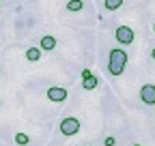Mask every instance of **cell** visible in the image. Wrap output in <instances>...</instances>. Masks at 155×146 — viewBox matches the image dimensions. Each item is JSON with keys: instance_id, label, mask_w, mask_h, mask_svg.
<instances>
[{"instance_id": "1", "label": "cell", "mask_w": 155, "mask_h": 146, "mask_svg": "<svg viewBox=\"0 0 155 146\" xmlns=\"http://www.w3.org/2000/svg\"><path fill=\"white\" fill-rule=\"evenodd\" d=\"M125 65H127V54H125V49H121V47L110 49L108 71L112 73V75H121V73L125 71Z\"/></svg>"}, {"instance_id": "2", "label": "cell", "mask_w": 155, "mask_h": 146, "mask_svg": "<svg viewBox=\"0 0 155 146\" xmlns=\"http://www.w3.org/2000/svg\"><path fill=\"white\" fill-rule=\"evenodd\" d=\"M114 36H116V41H119L121 45H131L136 32H134V28H129V26H119V28L114 30Z\"/></svg>"}, {"instance_id": "3", "label": "cell", "mask_w": 155, "mask_h": 146, "mask_svg": "<svg viewBox=\"0 0 155 146\" xmlns=\"http://www.w3.org/2000/svg\"><path fill=\"white\" fill-rule=\"evenodd\" d=\"M78 131H80V120L75 116H65L61 122V133L63 135H75Z\"/></svg>"}, {"instance_id": "4", "label": "cell", "mask_w": 155, "mask_h": 146, "mask_svg": "<svg viewBox=\"0 0 155 146\" xmlns=\"http://www.w3.org/2000/svg\"><path fill=\"white\" fill-rule=\"evenodd\" d=\"M140 101L144 105H155V84H144L140 88Z\"/></svg>"}, {"instance_id": "5", "label": "cell", "mask_w": 155, "mask_h": 146, "mask_svg": "<svg viewBox=\"0 0 155 146\" xmlns=\"http://www.w3.org/2000/svg\"><path fill=\"white\" fill-rule=\"evenodd\" d=\"M48 99L54 101V103H63V101L67 99V88H63V86H52V88H48Z\"/></svg>"}, {"instance_id": "6", "label": "cell", "mask_w": 155, "mask_h": 146, "mask_svg": "<svg viewBox=\"0 0 155 146\" xmlns=\"http://www.w3.org/2000/svg\"><path fill=\"white\" fill-rule=\"evenodd\" d=\"M41 47L43 52H52L54 47H56V36H52V34H45V36H41Z\"/></svg>"}, {"instance_id": "7", "label": "cell", "mask_w": 155, "mask_h": 146, "mask_svg": "<svg viewBox=\"0 0 155 146\" xmlns=\"http://www.w3.org/2000/svg\"><path fill=\"white\" fill-rule=\"evenodd\" d=\"M41 47H35V45H30L28 49H26V60H30V62H37L39 58H41Z\"/></svg>"}, {"instance_id": "8", "label": "cell", "mask_w": 155, "mask_h": 146, "mask_svg": "<svg viewBox=\"0 0 155 146\" xmlns=\"http://www.w3.org/2000/svg\"><path fill=\"white\" fill-rule=\"evenodd\" d=\"M82 9H84V0H69V2H67V11L69 13H78Z\"/></svg>"}, {"instance_id": "9", "label": "cell", "mask_w": 155, "mask_h": 146, "mask_svg": "<svg viewBox=\"0 0 155 146\" xmlns=\"http://www.w3.org/2000/svg\"><path fill=\"white\" fill-rule=\"evenodd\" d=\"M104 7L106 11H119L123 7V0H104Z\"/></svg>"}, {"instance_id": "10", "label": "cell", "mask_w": 155, "mask_h": 146, "mask_svg": "<svg viewBox=\"0 0 155 146\" xmlns=\"http://www.w3.org/2000/svg\"><path fill=\"white\" fill-rule=\"evenodd\" d=\"M82 84H84V88H86V90H93V88H97V84H99V78H97V75L84 78V80H82Z\"/></svg>"}, {"instance_id": "11", "label": "cell", "mask_w": 155, "mask_h": 146, "mask_svg": "<svg viewBox=\"0 0 155 146\" xmlns=\"http://www.w3.org/2000/svg\"><path fill=\"white\" fill-rule=\"evenodd\" d=\"M15 142H17L19 146H26V144L30 142V138H28V133H24V131H19V133H15Z\"/></svg>"}, {"instance_id": "12", "label": "cell", "mask_w": 155, "mask_h": 146, "mask_svg": "<svg viewBox=\"0 0 155 146\" xmlns=\"http://www.w3.org/2000/svg\"><path fill=\"white\" fill-rule=\"evenodd\" d=\"M104 146H116V138H114V135H108V138L104 140Z\"/></svg>"}, {"instance_id": "13", "label": "cell", "mask_w": 155, "mask_h": 146, "mask_svg": "<svg viewBox=\"0 0 155 146\" xmlns=\"http://www.w3.org/2000/svg\"><path fill=\"white\" fill-rule=\"evenodd\" d=\"M91 75H93V71H88V69L82 71V80H84V78H91Z\"/></svg>"}, {"instance_id": "14", "label": "cell", "mask_w": 155, "mask_h": 146, "mask_svg": "<svg viewBox=\"0 0 155 146\" xmlns=\"http://www.w3.org/2000/svg\"><path fill=\"white\" fill-rule=\"evenodd\" d=\"M151 58H153V60H155V47H153V49H151Z\"/></svg>"}, {"instance_id": "15", "label": "cell", "mask_w": 155, "mask_h": 146, "mask_svg": "<svg viewBox=\"0 0 155 146\" xmlns=\"http://www.w3.org/2000/svg\"><path fill=\"white\" fill-rule=\"evenodd\" d=\"M153 32H155V22H153Z\"/></svg>"}, {"instance_id": "16", "label": "cell", "mask_w": 155, "mask_h": 146, "mask_svg": "<svg viewBox=\"0 0 155 146\" xmlns=\"http://www.w3.org/2000/svg\"><path fill=\"white\" fill-rule=\"evenodd\" d=\"M134 146H140V144H134Z\"/></svg>"}, {"instance_id": "17", "label": "cell", "mask_w": 155, "mask_h": 146, "mask_svg": "<svg viewBox=\"0 0 155 146\" xmlns=\"http://www.w3.org/2000/svg\"><path fill=\"white\" fill-rule=\"evenodd\" d=\"M0 5H2V0H0Z\"/></svg>"}]
</instances>
